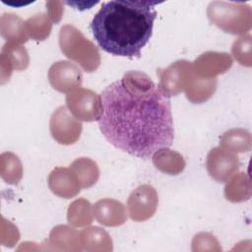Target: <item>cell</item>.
I'll return each mask as SVG.
<instances>
[{
	"label": "cell",
	"instance_id": "cell-1",
	"mask_svg": "<svg viewBox=\"0 0 252 252\" xmlns=\"http://www.w3.org/2000/svg\"><path fill=\"white\" fill-rule=\"evenodd\" d=\"M99 130L115 148L140 158L171 146L174 126L169 96L143 72H127L100 94Z\"/></svg>",
	"mask_w": 252,
	"mask_h": 252
},
{
	"label": "cell",
	"instance_id": "cell-22",
	"mask_svg": "<svg viewBox=\"0 0 252 252\" xmlns=\"http://www.w3.org/2000/svg\"><path fill=\"white\" fill-rule=\"evenodd\" d=\"M251 51V36L246 35L238 38L232 45V53L235 59L245 66L251 65L250 52Z\"/></svg>",
	"mask_w": 252,
	"mask_h": 252
},
{
	"label": "cell",
	"instance_id": "cell-15",
	"mask_svg": "<svg viewBox=\"0 0 252 252\" xmlns=\"http://www.w3.org/2000/svg\"><path fill=\"white\" fill-rule=\"evenodd\" d=\"M230 65L231 59L226 53L217 52L204 53L195 62V66L198 69L206 67L207 71L203 75L210 77L225 72V70H227Z\"/></svg>",
	"mask_w": 252,
	"mask_h": 252
},
{
	"label": "cell",
	"instance_id": "cell-11",
	"mask_svg": "<svg viewBox=\"0 0 252 252\" xmlns=\"http://www.w3.org/2000/svg\"><path fill=\"white\" fill-rule=\"evenodd\" d=\"M50 190L61 198H72L80 192L79 181L71 169L65 167H56L48 177Z\"/></svg>",
	"mask_w": 252,
	"mask_h": 252
},
{
	"label": "cell",
	"instance_id": "cell-20",
	"mask_svg": "<svg viewBox=\"0 0 252 252\" xmlns=\"http://www.w3.org/2000/svg\"><path fill=\"white\" fill-rule=\"evenodd\" d=\"M92 207L90 202L79 199L71 204L68 209V221L76 226L89 224L93 221Z\"/></svg>",
	"mask_w": 252,
	"mask_h": 252
},
{
	"label": "cell",
	"instance_id": "cell-4",
	"mask_svg": "<svg viewBox=\"0 0 252 252\" xmlns=\"http://www.w3.org/2000/svg\"><path fill=\"white\" fill-rule=\"evenodd\" d=\"M210 21L226 32L241 34L251 28V8L243 3L212 2L208 7Z\"/></svg>",
	"mask_w": 252,
	"mask_h": 252
},
{
	"label": "cell",
	"instance_id": "cell-13",
	"mask_svg": "<svg viewBox=\"0 0 252 252\" xmlns=\"http://www.w3.org/2000/svg\"><path fill=\"white\" fill-rule=\"evenodd\" d=\"M1 33L10 43H22L28 40L26 22L13 14H4L1 17Z\"/></svg>",
	"mask_w": 252,
	"mask_h": 252
},
{
	"label": "cell",
	"instance_id": "cell-21",
	"mask_svg": "<svg viewBox=\"0 0 252 252\" xmlns=\"http://www.w3.org/2000/svg\"><path fill=\"white\" fill-rule=\"evenodd\" d=\"M26 26L28 32L32 38L35 40H43L49 35L52 24L45 14L40 13L31 17L26 22Z\"/></svg>",
	"mask_w": 252,
	"mask_h": 252
},
{
	"label": "cell",
	"instance_id": "cell-7",
	"mask_svg": "<svg viewBox=\"0 0 252 252\" xmlns=\"http://www.w3.org/2000/svg\"><path fill=\"white\" fill-rule=\"evenodd\" d=\"M158 74L160 76L158 86L169 97L183 90L186 91L194 76L192 64L186 60H179Z\"/></svg>",
	"mask_w": 252,
	"mask_h": 252
},
{
	"label": "cell",
	"instance_id": "cell-2",
	"mask_svg": "<svg viewBox=\"0 0 252 252\" xmlns=\"http://www.w3.org/2000/svg\"><path fill=\"white\" fill-rule=\"evenodd\" d=\"M154 1L112 0L103 2L90 29L98 46L122 57H140L149 42L157 18Z\"/></svg>",
	"mask_w": 252,
	"mask_h": 252
},
{
	"label": "cell",
	"instance_id": "cell-8",
	"mask_svg": "<svg viewBox=\"0 0 252 252\" xmlns=\"http://www.w3.org/2000/svg\"><path fill=\"white\" fill-rule=\"evenodd\" d=\"M158 194L156 189L143 184L138 186L129 196L127 207L129 215L135 221H144L150 219L158 207Z\"/></svg>",
	"mask_w": 252,
	"mask_h": 252
},
{
	"label": "cell",
	"instance_id": "cell-17",
	"mask_svg": "<svg viewBox=\"0 0 252 252\" xmlns=\"http://www.w3.org/2000/svg\"><path fill=\"white\" fill-rule=\"evenodd\" d=\"M153 160L157 168L168 174H178L185 165L179 154L165 150V148L157 151Z\"/></svg>",
	"mask_w": 252,
	"mask_h": 252
},
{
	"label": "cell",
	"instance_id": "cell-16",
	"mask_svg": "<svg viewBox=\"0 0 252 252\" xmlns=\"http://www.w3.org/2000/svg\"><path fill=\"white\" fill-rule=\"evenodd\" d=\"M1 62L8 63L7 71L9 76L12 73V69L23 70L28 67L29 58L26 49L17 43H6L2 49Z\"/></svg>",
	"mask_w": 252,
	"mask_h": 252
},
{
	"label": "cell",
	"instance_id": "cell-6",
	"mask_svg": "<svg viewBox=\"0 0 252 252\" xmlns=\"http://www.w3.org/2000/svg\"><path fill=\"white\" fill-rule=\"evenodd\" d=\"M49 127L53 139L62 145L74 144L82 132L81 122L64 105L54 111L50 118Z\"/></svg>",
	"mask_w": 252,
	"mask_h": 252
},
{
	"label": "cell",
	"instance_id": "cell-19",
	"mask_svg": "<svg viewBox=\"0 0 252 252\" xmlns=\"http://www.w3.org/2000/svg\"><path fill=\"white\" fill-rule=\"evenodd\" d=\"M225 197L231 202H241L250 197V182L244 173L235 176L225 187Z\"/></svg>",
	"mask_w": 252,
	"mask_h": 252
},
{
	"label": "cell",
	"instance_id": "cell-3",
	"mask_svg": "<svg viewBox=\"0 0 252 252\" xmlns=\"http://www.w3.org/2000/svg\"><path fill=\"white\" fill-rule=\"evenodd\" d=\"M59 45L61 51L80 64L86 72H94L99 66L100 57L97 48L74 26L65 25L61 28Z\"/></svg>",
	"mask_w": 252,
	"mask_h": 252
},
{
	"label": "cell",
	"instance_id": "cell-23",
	"mask_svg": "<svg viewBox=\"0 0 252 252\" xmlns=\"http://www.w3.org/2000/svg\"><path fill=\"white\" fill-rule=\"evenodd\" d=\"M46 7H47V10L49 12V15H50V18L53 22L57 23L60 21L61 19V15L62 13L64 12V9L62 7V2H57V5H56V9H52L47 3H46Z\"/></svg>",
	"mask_w": 252,
	"mask_h": 252
},
{
	"label": "cell",
	"instance_id": "cell-5",
	"mask_svg": "<svg viewBox=\"0 0 252 252\" xmlns=\"http://www.w3.org/2000/svg\"><path fill=\"white\" fill-rule=\"evenodd\" d=\"M66 104L69 111L78 120L98 121L102 114L100 95L88 89L79 88L68 93Z\"/></svg>",
	"mask_w": 252,
	"mask_h": 252
},
{
	"label": "cell",
	"instance_id": "cell-18",
	"mask_svg": "<svg viewBox=\"0 0 252 252\" xmlns=\"http://www.w3.org/2000/svg\"><path fill=\"white\" fill-rule=\"evenodd\" d=\"M221 147L227 151L245 152L251 147V137L247 130L232 129L224 133L221 138Z\"/></svg>",
	"mask_w": 252,
	"mask_h": 252
},
{
	"label": "cell",
	"instance_id": "cell-9",
	"mask_svg": "<svg viewBox=\"0 0 252 252\" xmlns=\"http://www.w3.org/2000/svg\"><path fill=\"white\" fill-rule=\"evenodd\" d=\"M238 165V157L224 149L215 148L207 158L208 172L218 182L227 181L237 171Z\"/></svg>",
	"mask_w": 252,
	"mask_h": 252
},
{
	"label": "cell",
	"instance_id": "cell-14",
	"mask_svg": "<svg viewBox=\"0 0 252 252\" xmlns=\"http://www.w3.org/2000/svg\"><path fill=\"white\" fill-rule=\"evenodd\" d=\"M70 169L76 175L81 188H89L93 186L99 176L97 164L88 158L75 159L72 162Z\"/></svg>",
	"mask_w": 252,
	"mask_h": 252
},
{
	"label": "cell",
	"instance_id": "cell-12",
	"mask_svg": "<svg viewBox=\"0 0 252 252\" xmlns=\"http://www.w3.org/2000/svg\"><path fill=\"white\" fill-rule=\"evenodd\" d=\"M94 218L104 225L116 226L126 221V210L121 202L113 199H101L94 206Z\"/></svg>",
	"mask_w": 252,
	"mask_h": 252
},
{
	"label": "cell",
	"instance_id": "cell-10",
	"mask_svg": "<svg viewBox=\"0 0 252 252\" xmlns=\"http://www.w3.org/2000/svg\"><path fill=\"white\" fill-rule=\"evenodd\" d=\"M48 79L53 89L61 93H68L80 87L83 77L81 70L75 64L58 61L50 67Z\"/></svg>",
	"mask_w": 252,
	"mask_h": 252
}]
</instances>
